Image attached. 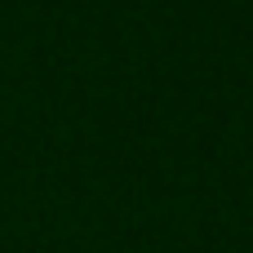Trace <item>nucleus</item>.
<instances>
[]
</instances>
